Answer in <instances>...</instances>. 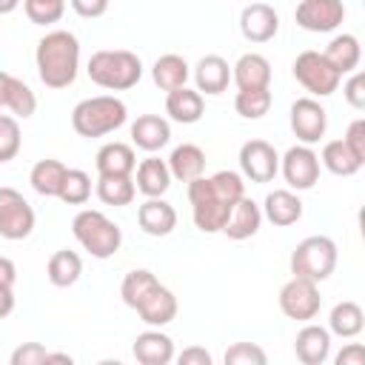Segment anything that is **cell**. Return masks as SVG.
I'll return each instance as SVG.
<instances>
[{
    "label": "cell",
    "mask_w": 365,
    "mask_h": 365,
    "mask_svg": "<svg viewBox=\"0 0 365 365\" xmlns=\"http://www.w3.org/2000/svg\"><path fill=\"white\" fill-rule=\"evenodd\" d=\"M245 194L242 174L237 171H217L211 177H197L188 182V202L191 220L202 234L222 231L234 202Z\"/></svg>",
    "instance_id": "obj_1"
},
{
    "label": "cell",
    "mask_w": 365,
    "mask_h": 365,
    "mask_svg": "<svg viewBox=\"0 0 365 365\" xmlns=\"http://www.w3.org/2000/svg\"><path fill=\"white\" fill-rule=\"evenodd\" d=\"M34 63L46 88H68L80 71V40L66 29L46 31L37 40Z\"/></svg>",
    "instance_id": "obj_2"
},
{
    "label": "cell",
    "mask_w": 365,
    "mask_h": 365,
    "mask_svg": "<svg viewBox=\"0 0 365 365\" xmlns=\"http://www.w3.org/2000/svg\"><path fill=\"white\" fill-rule=\"evenodd\" d=\"M88 80L106 91H128L143 77V60L128 48H100L88 57Z\"/></svg>",
    "instance_id": "obj_3"
},
{
    "label": "cell",
    "mask_w": 365,
    "mask_h": 365,
    "mask_svg": "<svg viewBox=\"0 0 365 365\" xmlns=\"http://www.w3.org/2000/svg\"><path fill=\"white\" fill-rule=\"evenodd\" d=\"M125 120H128V108L114 94L86 97L71 108V128L86 140L106 137L120 125H125Z\"/></svg>",
    "instance_id": "obj_4"
},
{
    "label": "cell",
    "mask_w": 365,
    "mask_h": 365,
    "mask_svg": "<svg viewBox=\"0 0 365 365\" xmlns=\"http://www.w3.org/2000/svg\"><path fill=\"white\" fill-rule=\"evenodd\" d=\"M71 234L83 245V251H88L94 259H108L123 245L120 225L114 220H108L103 211H97V208L77 211L74 220H71Z\"/></svg>",
    "instance_id": "obj_5"
},
{
    "label": "cell",
    "mask_w": 365,
    "mask_h": 365,
    "mask_svg": "<svg viewBox=\"0 0 365 365\" xmlns=\"http://www.w3.org/2000/svg\"><path fill=\"white\" fill-rule=\"evenodd\" d=\"M336 242L325 234H314V237H305L302 242H297V248L291 251V274L294 277H302V279H311V282H322L334 274L336 268Z\"/></svg>",
    "instance_id": "obj_6"
},
{
    "label": "cell",
    "mask_w": 365,
    "mask_h": 365,
    "mask_svg": "<svg viewBox=\"0 0 365 365\" xmlns=\"http://www.w3.org/2000/svg\"><path fill=\"white\" fill-rule=\"evenodd\" d=\"M291 68H294V80L305 91H311V97H328V94H334L339 88V80H342V74L325 60V54L322 51H314V48L297 54V60H294Z\"/></svg>",
    "instance_id": "obj_7"
},
{
    "label": "cell",
    "mask_w": 365,
    "mask_h": 365,
    "mask_svg": "<svg viewBox=\"0 0 365 365\" xmlns=\"http://www.w3.org/2000/svg\"><path fill=\"white\" fill-rule=\"evenodd\" d=\"M34 208L29 205V200L11 188V185H0V237L3 240H26L34 231Z\"/></svg>",
    "instance_id": "obj_8"
},
{
    "label": "cell",
    "mask_w": 365,
    "mask_h": 365,
    "mask_svg": "<svg viewBox=\"0 0 365 365\" xmlns=\"http://www.w3.org/2000/svg\"><path fill=\"white\" fill-rule=\"evenodd\" d=\"M322 308V297L317 282L302 279V277H291L282 288H279V311L288 319L297 322H311Z\"/></svg>",
    "instance_id": "obj_9"
},
{
    "label": "cell",
    "mask_w": 365,
    "mask_h": 365,
    "mask_svg": "<svg viewBox=\"0 0 365 365\" xmlns=\"http://www.w3.org/2000/svg\"><path fill=\"white\" fill-rule=\"evenodd\" d=\"M288 123H291V131L299 143L314 145L328 131V111L317 97H299V100L291 103Z\"/></svg>",
    "instance_id": "obj_10"
},
{
    "label": "cell",
    "mask_w": 365,
    "mask_h": 365,
    "mask_svg": "<svg viewBox=\"0 0 365 365\" xmlns=\"http://www.w3.org/2000/svg\"><path fill=\"white\" fill-rule=\"evenodd\" d=\"M279 171L291 191H308L319 180V154L305 143L291 145L279 157Z\"/></svg>",
    "instance_id": "obj_11"
},
{
    "label": "cell",
    "mask_w": 365,
    "mask_h": 365,
    "mask_svg": "<svg viewBox=\"0 0 365 365\" xmlns=\"http://www.w3.org/2000/svg\"><path fill=\"white\" fill-rule=\"evenodd\" d=\"M240 171L251 182H271L279 174V154L268 140H248L240 148Z\"/></svg>",
    "instance_id": "obj_12"
},
{
    "label": "cell",
    "mask_w": 365,
    "mask_h": 365,
    "mask_svg": "<svg viewBox=\"0 0 365 365\" xmlns=\"http://www.w3.org/2000/svg\"><path fill=\"white\" fill-rule=\"evenodd\" d=\"M294 20L299 29L314 31V34H328L342 26L345 20V6L342 0H299Z\"/></svg>",
    "instance_id": "obj_13"
},
{
    "label": "cell",
    "mask_w": 365,
    "mask_h": 365,
    "mask_svg": "<svg viewBox=\"0 0 365 365\" xmlns=\"http://www.w3.org/2000/svg\"><path fill=\"white\" fill-rule=\"evenodd\" d=\"M240 31L248 43H268L279 31V14L274 11V6L254 0L240 11Z\"/></svg>",
    "instance_id": "obj_14"
},
{
    "label": "cell",
    "mask_w": 365,
    "mask_h": 365,
    "mask_svg": "<svg viewBox=\"0 0 365 365\" xmlns=\"http://www.w3.org/2000/svg\"><path fill=\"white\" fill-rule=\"evenodd\" d=\"M134 311L140 314V319H143L145 325L163 328V325L174 322V317H177V297H174L171 288H165L163 282H157V285L137 302Z\"/></svg>",
    "instance_id": "obj_15"
},
{
    "label": "cell",
    "mask_w": 365,
    "mask_h": 365,
    "mask_svg": "<svg viewBox=\"0 0 365 365\" xmlns=\"http://www.w3.org/2000/svg\"><path fill=\"white\" fill-rule=\"evenodd\" d=\"M294 354L302 365H322L331 356V331L314 322H305L294 336Z\"/></svg>",
    "instance_id": "obj_16"
},
{
    "label": "cell",
    "mask_w": 365,
    "mask_h": 365,
    "mask_svg": "<svg viewBox=\"0 0 365 365\" xmlns=\"http://www.w3.org/2000/svg\"><path fill=\"white\" fill-rule=\"evenodd\" d=\"M137 225L148 237H168L177 228V211L163 197H145V202L137 208Z\"/></svg>",
    "instance_id": "obj_17"
},
{
    "label": "cell",
    "mask_w": 365,
    "mask_h": 365,
    "mask_svg": "<svg viewBox=\"0 0 365 365\" xmlns=\"http://www.w3.org/2000/svg\"><path fill=\"white\" fill-rule=\"evenodd\" d=\"M191 74H194L197 91H200V94H208V97L222 94V91L228 88V83H231V66H228V60L220 57V54H205V57H200Z\"/></svg>",
    "instance_id": "obj_18"
},
{
    "label": "cell",
    "mask_w": 365,
    "mask_h": 365,
    "mask_svg": "<svg viewBox=\"0 0 365 365\" xmlns=\"http://www.w3.org/2000/svg\"><path fill=\"white\" fill-rule=\"evenodd\" d=\"M168 140H171V123L160 114H140L131 123V143L145 154L165 148Z\"/></svg>",
    "instance_id": "obj_19"
},
{
    "label": "cell",
    "mask_w": 365,
    "mask_h": 365,
    "mask_svg": "<svg viewBox=\"0 0 365 365\" xmlns=\"http://www.w3.org/2000/svg\"><path fill=\"white\" fill-rule=\"evenodd\" d=\"M259 225H262V208L251 197L242 194L234 202V208H231V214H228V220L222 225V234L228 240H234V242H242V240L254 237L259 231Z\"/></svg>",
    "instance_id": "obj_20"
},
{
    "label": "cell",
    "mask_w": 365,
    "mask_h": 365,
    "mask_svg": "<svg viewBox=\"0 0 365 365\" xmlns=\"http://www.w3.org/2000/svg\"><path fill=\"white\" fill-rule=\"evenodd\" d=\"M131 354L140 365H168L174 359V339L168 334H163L160 328H148V331L137 334Z\"/></svg>",
    "instance_id": "obj_21"
},
{
    "label": "cell",
    "mask_w": 365,
    "mask_h": 365,
    "mask_svg": "<svg viewBox=\"0 0 365 365\" xmlns=\"http://www.w3.org/2000/svg\"><path fill=\"white\" fill-rule=\"evenodd\" d=\"M262 217L277 228H288L302 220V200L291 188H274L262 202Z\"/></svg>",
    "instance_id": "obj_22"
},
{
    "label": "cell",
    "mask_w": 365,
    "mask_h": 365,
    "mask_svg": "<svg viewBox=\"0 0 365 365\" xmlns=\"http://www.w3.org/2000/svg\"><path fill=\"white\" fill-rule=\"evenodd\" d=\"M165 114L174 123L191 125V123H197L205 114V97L197 88H188V86L171 88L168 97H165Z\"/></svg>",
    "instance_id": "obj_23"
},
{
    "label": "cell",
    "mask_w": 365,
    "mask_h": 365,
    "mask_svg": "<svg viewBox=\"0 0 365 365\" xmlns=\"http://www.w3.org/2000/svg\"><path fill=\"white\" fill-rule=\"evenodd\" d=\"M231 80L237 88H271V63L268 57L248 51L231 66Z\"/></svg>",
    "instance_id": "obj_24"
},
{
    "label": "cell",
    "mask_w": 365,
    "mask_h": 365,
    "mask_svg": "<svg viewBox=\"0 0 365 365\" xmlns=\"http://www.w3.org/2000/svg\"><path fill=\"white\" fill-rule=\"evenodd\" d=\"M137 177H134V185L143 197H163L168 188H171V171H168V163L160 160V157H145L140 160V165L134 168Z\"/></svg>",
    "instance_id": "obj_25"
},
{
    "label": "cell",
    "mask_w": 365,
    "mask_h": 365,
    "mask_svg": "<svg viewBox=\"0 0 365 365\" xmlns=\"http://www.w3.org/2000/svg\"><path fill=\"white\" fill-rule=\"evenodd\" d=\"M168 171H171V180H180V182H191L197 177H202L205 171V151L194 143H182L177 145L171 154H168Z\"/></svg>",
    "instance_id": "obj_26"
},
{
    "label": "cell",
    "mask_w": 365,
    "mask_h": 365,
    "mask_svg": "<svg viewBox=\"0 0 365 365\" xmlns=\"http://www.w3.org/2000/svg\"><path fill=\"white\" fill-rule=\"evenodd\" d=\"M322 54H325V60H328L339 74H351V71H356V68H359L362 46H359L356 34L342 31V34L331 37V43L325 46V51H322Z\"/></svg>",
    "instance_id": "obj_27"
},
{
    "label": "cell",
    "mask_w": 365,
    "mask_h": 365,
    "mask_svg": "<svg viewBox=\"0 0 365 365\" xmlns=\"http://www.w3.org/2000/svg\"><path fill=\"white\" fill-rule=\"evenodd\" d=\"M94 194L103 205L123 208V205L134 202L137 185H134V177H128V174H100L97 185H94Z\"/></svg>",
    "instance_id": "obj_28"
},
{
    "label": "cell",
    "mask_w": 365,
    "mask_h": 365,
    "mask_svg": "<svg viewBox=\"0 0 365 365\" xmlns=\"http://www.w3.org/2000/svg\"><path fill=\"white\" fill-rule=\"evenodd\" d=\"M362 328H365V311H362L359 302L342 299V302H336L331 308V314H328V331L336 334L339 339H354V336L362 334Z\"/></svg>",
    "instance_id": "obj_29"
},
{
    "label": "cell",
    "mask_w": 365,
    "mask_h": 365,
    "mask_svg": "<svg viewBox=\"0 0 365 365\" xmlns=\"http://www.w3.org/2000/svg\"><path fill=\"white\" fill-rule=\"evenodd\" d=\"M94 165H97V174H134L137 168V154L128 143H106L97 157H94Z\"/></svg>",
    "instance_id": "obj_30"
},
{
    "label": "cell",
    "mask_w": 365,
    "mask_h": 365,
    "mask_svg": "<svg viewBox=\"0 0 365 365\" xmlns=\"http://www.w3.org/2000/svg\"><path fill=\"white\" fill-rule=\"evenodd\" d=\"M83 274V259L77 251H68V248H60L48 257L46 262V277L54 288H71Z\"/></svg>",
    "instance_id": "obj_31"
},
{
    "label": "cell",
    "mask_w": 365,
    "mask_h": 365,
    "mask_svg": "<svg viewBox=\"0 0 365 365\" xmlns=\"http://www.w3.org/2000/svg\"><path fill=\"white\" fill-rule=\"evenodd\" d=\"M188 77H191V66H188L185 57H180V54H163V57H157L154 66H151V80H154V86L163 88V91H171V88L185 86Z\"/></svg>",
    "instance_id": "obj_32"
},
{
    "label": "cell",
    "mask_w": 365,
    "mask_h": 365,
    "mask_svg": "<svg viewBox=\"0 0 365 365\" xmlns=\"http://www.w3.org/2000/svg\"><path fill=\"white\" fill-rule=\"evenodd\" d=\"M66 171H68V168H66L60 160H40V163L31 165L29 182H31V188H34L40 197H60Z\"/></svg>",
    "instance_id": "obj_33"
},
{
    "label": "cell",
    "mask_w": 365,
    "mask_h": 365,
    "mask_svg": "<svg viewBox=\"0 0 365 365\" xmlns=\"http://www.w3.org/2000/svg\"><path fill=\"white\" fill-rule=\"evenodd\" d=\"M319 163H322L331 174H336V177H354V174L362 168V163L351 154V148H348L342 140H328V143L322 145Z\"/></svg>",
    "instance_id": "obj_34"
},
{
    "label": "cell",
    "mask_w": 365,
    "mask_h": 365,
    "mask_svg": "<svg viewBox=\"0 0 365 365\" xmlns=\"http://www.w3.org/2000/svg\"><path fill=\"white\" fill-rule=\"evenodd\" d=\"M6 108L20 117V120H29L34 111H37V97L34 91L14 74H9V83H6Z\"/></svg>",
    "instance_id": "obj_35"
},
{
    "label": "cell",
    "mask_w": 365,
    "mask_h": 365,
    "mask_svg": "<svg viewBox=\"0 0 365 365\" xmlns=\"http://www.w3.org/2000/svg\"><path fill=\"white\" fill-rule=\"evenodd\" d=\"M274 97H271V88H240L237 97H234V108L240 117L245 120H259L268 114Z\"/></svg>",
    "instance_id": "obj_36"
},
{
    "label": "cell",
    "mask_w": 365,
    "mask_h": 365,
    "mask_svg": "<svg viewBox=\"0 0 365 365\" xmlns=\"http://www.w3.org/2000/svg\"><path fill=\"white\" fill-rule=\"evenodd\" d=\"M160 279L148 271V268H134V271H128L125 277H123V282H120V297H123V302L128 305V308H137V302L157 285Z\"/></svg>",
    "instance_id": "obj_37"
},
{
    "label": "cell",
    "mask_w": 365,
    "mask_h": 365,
    "mask_svg": "<svg viewBox=\"0 0 365 365\" xmlns=\"http://www.w3.org/2000/svg\"><path fill=\"white\" fill-rule=\"evenodd\" d=\"M88 197H91V177L83 168H68L57 200H63L66 205H86Z\"/></svg>",
    "instance_id": "obj_38"
},
{
    "label": "cell",
    "mask_w": 365,
    "mask_h": 365,
    "mask_svg": "<svg viewBox=\"0 0 365 365\" xmlns=\"http://www.w3.org/2000/svg\"><path fill=\"white\" fill-rule=\"evenodd\" d=\"M23 11L34 26H51L60 23L66 11V0H23Z\"/></svg>",
    "instance_id": "obj_39"
},
{
    "label": "cell",
    "mask_w": 365,
    "mask_h": 365,
    "mask_svg": "<svg viewBox=\"0 0 365 365\" xmlns=\"http://www.w3.org/2000/svg\"><path fill=\"white\" fill-rule=\"evenodd\" d=\"M23 145V134H20V123L11 114H0V163H9L17 157Z\"/></svg>",
    "instance_id": "obj_40"
},
{
    "label": "cell",
    "mask_w": 365,
    "mask_h": 365,
    "mask_svg": "<svg viewBox=\"0 0 365 365\" xmlns=\"http://www.w3.org/2000/svg\"><path fill=\"white\" fill-rule=\"evenodd\" d=\"M268 356L257 342H234L225 351V365H265Z\"/></svg>",
    "instance_id": "obj_41"
},
{
    "label": "cell",
    "mask_w": 365,
    "mask_h": 365,
    "mask_svg": "<svg viewBox=\"0 0 365 365\" xmlns=\"http://www.w3.org/2000/svg\"><path fill=\"white\" fill-rule=\"evenodd\" d=\"M11 365H48V351L40 342H23L9 356Z\"/></svg>",
    "instance_id": "obj_42"
},
{
    "label": "cell",
    "mask_w": 365,
    "mask_h": 365,
    "mask_svg": "<svg viewBox=\"0 0 365 365\" xmlns=\"http://www.w3.org/2000/svg\"><path fill=\"white\" fill-rule=\"evenodd\" d=\"M342 97H345V103H348L351 108H356V111L365 108V74H362L359 68L351 71V77L345 80V86H342Z\"/></svg>",
    "instance_id": "obj_43"
},
{
    "label": "cell",
    "mask_w": 365,
    "mask_h": 365,
    "mask_svg": "<svg viewBox=\"0 0 365 365\" xmlns=\"http://www.w3.org/2000/svg\"><path fill=\"white\" fill-rule=\"evenodd\" d=\"M342 143H345V145L351 148V154L365 165V120H362V117H356V120L348 125Z\"/></svg>",
    "instance_id": "obj_44"
},
{
    "label": "cell",
    "mask_w": 365,
    "mask_h": 365,
    "mask_svg": "<svg viewBox=\"0 0 365 365\" xmlns=\"http://www.w3.org/2000/svg\"><path fill=\"white\" fill-rule=\"evenodd\" d=\"M108 3H111V0H68L71 11H74L77 17H86V20L103 17V14L108 11Z\"/></svg>",
    "instance_id": "obj_45"
},
{
    "label": "cell",
    "mask_w": 365,
    "mask_h": 365,
    "mask_svg": "<svg viewBox=\"0 0 365 365\" xmlns=\"http://www.w3.org/2000/svg\"><path fill=\"white\" fill-rule=\"evenodd\" d=\"M174 359H177L180 365H211V362H214L211 354H208L205 348H200V345H191V348L174 354Z\"/></svg>",
    "instance_id": "obj_46"
},
{
    "label": "cell",
    "mask_w": 365,
    "mask_h": 365,
    "mask_svg": "<svg viewBox=\"0 0 365 365\" xmlns=\"http://www.w3.org/2000/svg\"><path fill=\"white\" fill-rule=\"evenodd\" d=\"M336 365H365V348L359 342H348L336 356H334Z\"/></svg>",
    "instance_id": "obj_47"
},
{
    "label": "cell",
    "mask_w": 365,
    "mask_h": 365,
    "mask_svg": "<svg viewBox=\"0 0 365 365\" xmlns=\"http://www.w3.org/2000/svg\"><path fill=\"white\" fill-rule=\"evenodd\" d=\"M17 282V265L9 257H0V288H14Z\"/></svg>",
    "instance_id": "obj_48"
},
{
    "label": "cell",
    "mask_w": 365,
    "mask_h": 365,
    "mask_svg": "<svg viewBox=\"0 0 365 365\" xmlns=\"http://www.w3.org/2000/svg\"><path fill=\"white\" fill-rule=\"evenodd\" d=\"M14 311V288H0V319Z\"/></svg>",
    "instance_id": "obj_49"
},
{
    "label": "cell",
    "mask_w": 365,
    "mask_h": 365,
    "mask_svg": "<svg viewBox=\"0 0 365 365\" xmlns=\"http://www.w3.org/2000/svg\"><path fill=\"white\" fill-rule=\"evenodd\" d=\"M6 83H9V71H0V111L6 108Z\"/></svg>",
    "instance_id": "obj_50"
},
{
    "label": "cell",
    "mask_w": 365,
    "mask_h": 365,
    "mask_svg": "<svg viewBox=\"0 0 365 365\" xmlns=\"http://www.w3.org/2000/svg\"><path fill=\"white\" fill-rule=\"evenodd\" d=\"M23 0H0V14H11Z\"/></svg>",
    "instance_id": "obj_51"
}]
</instances>
